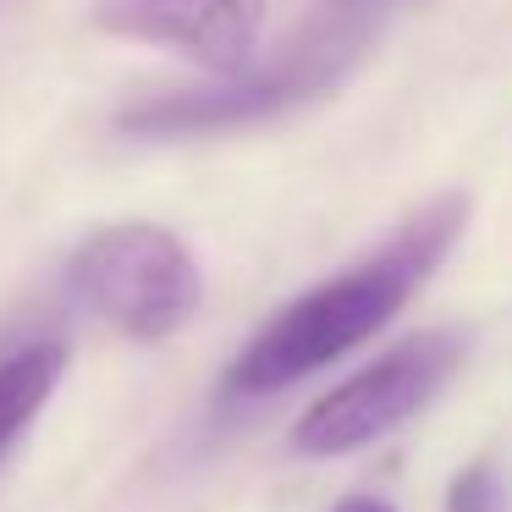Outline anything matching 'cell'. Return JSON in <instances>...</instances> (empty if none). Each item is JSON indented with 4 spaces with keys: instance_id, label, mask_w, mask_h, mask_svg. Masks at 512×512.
<instances>
[{
    "instance_id": "4",
    "label": "cell",
    "mask_w": 512,
    "mask_h": 512,
    "mask_svg": "<svg viewBox=\"0 0 512 512\" xmlns=\"http://www.w3.org/2000/svg\"><path fill=\"white\" fill-rule=\"evenodd\" d=\"M463 364V336L457 331H419L408 342L386 347L375 364L347 375L325 397L303 408L292 424V452L298 457H347L375 446L380 435L402 430L413 413L435 402V391Z\"/></svg>"
},
{
    "instance_id": "5",
    "label": "cell",
    "mask_w": 512,
    "mask_h": 512,
    "mask_svg": "<svg viewBox=\"0 0 512 512\" xmlns=\"http://www.w3.org/2000/svg\"><path fill=\"white\" fill-rule=\"evenodd\" d=\"M270 0H100L94 23L116 39L188 56L199 67L237 78L254 67Z\"/></svg>"
},
{
    "instance_id": "6",
    "label": "cell",
    "mask_w": 512,
    "mask_h": 512,
    "mask_svg": "<svg viewBox=\"0 0 512 512\" xmlns=\"http://www.w3.org/2000/svg\"><path fill=\"white\" fill-rule=\"evenodd\" d=\"M67 342H28L17 353L0 358V457L23 441V430L45 413V402L56 397L61 375H67Z\"/></svg>"
},
{
    "instance_id": "1",
    "label": "cell",
    "mask_w": 512,
    "mask_h": 512,
    "mask_svg": "<svg viewBox=\"0 0 512 512\" xmlns=\"http://www.w3.org/2000/svg\"><path fill=\"white\" fill-rule=\"evenodd\" d=\"M468 221V199L446 193L430 210H419L380 254H369L364 265L342 270V276L309 287L303 298H292L281 314H270L254 331V342L232 358L226 369V391L237 397H265L292 380L314 375V369L347 358L353 347H364L375 331H386L402 314V303L424 287L435 265L446 259V248L457 243Z\"/></svg>"
},
{
    "instance_id": "2",
    "label": "cell",
    "mask_w": 512,
    "mask_h": 512,
    "mask_svg": "<svg viewBox=\"0 0 512 512\" xmlns=\"http://www.w3.org/2000/svg\"><path fill=\"white\" fill-rule=\"evenodd\" d=\"M72 292L133 342H166L199 314L204 270L177 232L116 221L72 254Z\"/></svg>"
},
{
    "instance_id": "3",
    "label": "cell",
    "mask_w": 512,
    "mask_h": 512,
    "mask_svg": "<svg viewBox=\"0 0 512 512\" xmlns=\"http://www.w3.org/2000/svg\"><path fill=\"white\" fill-rule=\"evenodd\" d=\"M358 45H364V12H358V0H347L342 12L314 23L276 67L237 72V83H221V89H204V94L193 89V94H160V100L127 105L116 116V127L138 133V138H182V133H215V127L265 122V116L320 94L336 78V67L353 61Z\"/></svg>"
},
{
    "instance_id": "7",
    "label": "cell",
    "mask_w": 512,
    "mask_h": 512,
    "mask_svg": "<svg viewBox=\"0 0 512 512\" xmlns=\"http://www.w3.org/2000/svg\"><path fill=\"white\" fill-rule=\"evenodd\" d=\"M446 512H507V490L490 457H474L446 490Z\"/></svg>"
},
{
    "instance_id": "8",
    "label": "cell",
    "mask_w": 512,
    "mask_h": 512,
    "mask_svg": "<svg viewBox=\"0 0 512 512\" xmlns=\"http://www.w3.org/2000/svg\"><path fill=\"white\" fill-rule=\"evenodd\" d=\"M331 512H397V507H386L380 496H342Z\"/></svg>"
}]
</instances>
